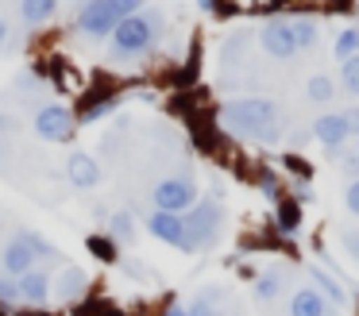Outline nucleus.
I'll return each mask as SVG.
<instances>
[{
    "mask_svg": "<svg viewBox=\"0 0 359 316\" xmlns=\"http://www.w3.org/2000/svg\"><path fill=\"white\" fill-rule=\"evenodd\" d=\"M297 224H302V205L297 200H278V228L297 231Z\"/></svg>",
    "mask_w": 359,
    "mask_h": 316,
    "instance_id": "6ab92c4d",
    "label": "nucleus"
},
{
    "mask_svg": "<svg viewBox=\"0 0 359 316\" xmlns=\"http://www.w3.org/2000/svg\"><path fill=\"white\" fill-rule=\"evenodd\" d=\"M12 301H20V282L16 277H0V305H12Z\"/></svg>",
    "mask_w": 359,
    "mask_h": 316,
    "instance_id": "393cba45",
    "label": "nucleus"
},
{
    "mask_svg": "<svg viewBox=\"0 0 359 316\" xmlns=\"http://www.w3.org/2000/svg\"><path fill=\"white\" fill-rule=\"evenodd\" d=\"M0 316H4V312H0Z\"/></svg>",
    "mask_w": 359,
    "mask_h": 316,
    "instance_id": "c9c22d12",
    "label": "nucleus"
},
{
    "mask_svg": "<svg viewBox=\"0 0 359 316\" xmlns=\"http://www.w3.org/2000/svg\"><path fill=\"white\" fill-rule=\"evenodd\" d=\"M0 131H16V120H8V116H0Z\"/></svg>",
    "mask_w": 359,
    "mask_h": 316,
    "instance_id": "2f4dec72",
    "label": "nucleus"
},
{
    "mask_svg": "<svg viewBox=\"0 0 359 316\" xmlns=\"http://www.w3.org/2000/svg\"><path fill=\"white\" fill-rule=\"evenodd\" d=\"M116 23H120V15L109 8V0H86V4H81V12H78V27L86 31V35H93V39L112 35V31H116Z\"/></svg>",
    "mask_w": 359,
    "mask_h": 316,
    "instance_id": "0eeeda50",
    "label": "nucleus"
},
{
    "mask_svg": "<svg viewBox=\"0 0 359 316\" xmlns=\"http://www.w3.org/2000/svg\"><path fill=\"white\" fill-rule=\"evenodd\" d=\"M259 189H263L271 200H278V177H274L271 170H263V174H259Z\"/></svg>",
    "mask_w": 359,
    "mask_h": 316,
    "instance_id": "bb28decb",
    "label": "nucleus"
},
{
    "mask_svg": "<svg viewBox=\"0 0 359 316\" xmlns=\"http://www.w3.org/2000/svg\"><path fill=\"white\" fill-rule=\"evenodd\" d=\"M282 285H286V277L278 274V270H271V274H263L255 282V293H259V301H274L282 293Z\"/></svg>",
    "mask_w": 359,
    "mask_h": 316,
    "instance_id": "a211bd4d",
    "label": "nucleus"
},
{
    "mask_svg": "<svg viewBox=\"0 0 359 316\" xmlns=\"http://www.w3.org/2000/svg\"><path fill=\"white\" fill-rule=\"evenodd\" d=\"M340 239H344V251H348V254H351V259H355V262H359V235H355V231H344V235H340Z\"/></svg>",
    "mask_w": 359,
    "mask_h": 316,
    "instance_id": "c756f323",
    "label": "nucleus"
},
{
    "mask_svg": "<svg viewBox=\"0 0 359 316\" xmlns=\"http://www.w3.org/2000/svg\"><path fill=\"white\" fill-rule=\"evenodd\" d=\"M55 4H58V0H24V20H27V23L47 20V15L55 12Z\"/></svg>",
    "mask_w": 359,
    "mask_h": 316,
    "instance_id": "412c9836",
    "label": "nucleus"
},
{
    "mask_svg": "<svg viewBox=\"0 0 359 316\" xmlns=\"http://www.w3.org/2000/svg\"><path fill=\"white\" fill-rule=\"evenodd\" d=\"M35 131H39L43 139H50V143H62V139H70V135H74V116H70V108H62V104L39 108V116H35Z\"/></svg>",
    "mask_w": 359,
    "mask_h": 316,
    "instance_id": "6e6552de",
    "label": "nucleus"
},
{
    "mask_svg": "<svg viewBox=\"0 0 359 316\" xmlns=\"http://www.w3.org/2000/svg\"><path fill=\"white\" fill-rule=\"evenodd\" d=\"M197 4H201V8H212V4H217V0H197Z\"/></svg>",
    "mask_w": 359,
    "mask_h": 316,
    "instance_id": "f704fd0d",
    "label": "nucleus"
},
{
    "mask_svg": "<svg viewBox=\"0 0 359 316\" xmlns=\"http://www.w3.org/2000/svg\"><path fill=\"white\" fill-rule=\"evenodd\" d=\"M194 205H197V181H194V174H178V177H166V181L155 185V208H158V212L186 216Z\"/></svg>",
    "mask_w": 359,
    "mask_h": 316,
    "instance_id": "39448f33",
    "label": "nucleus"
},
{
    "mask_svg": "<svg viewBox=\"0 0 359 316\" xmlns=\"http://www.w3.org/2000/svg\"><path fill=\"white\" fill-rule=\"evenodd\" d=\"M340 166H344V177L355 181V177H359V151L355 154H340Z\"/></svg>",
    "mask_w": 359,
    "mask_h": 316,
    "instance_id": "cd10ccee",
    "label": "nucleus"
},
{
    "mask_svg": "<svg viewBox=\"0 0 359 316\" xmlns=\"http://www.w3.org/2000/svg\"><path fill=\"white\" fill-rule=\"evenodd\" d=\"M186 220V251H205L220 239V228H224V205L220 200H197L189 208Z\"/></svg>",
    "mask_w": 359,
    "mask_h": 316,
    "instance_id": "7ed1b4c3",
    "label": "nucleus"
},
{
    "mask_svg": "<svg viewBox=\"0 0 359 316\" xmlns=\"http://www.w3.org/2000/svg\"><path fill=\"white\" fill-rule=\"evenodd\" d=\"M109 8L120 15V20H124V15H135V12H140L143 0H109Z\"/></svg>",
    "mask_w": 359,
    "mask_h": 316,
    "instance_id": "a878e982",
    "label": "nucleus"
},
{
    "mask_svg": "<svg viewBox=\"0 0 359 316\" xmlns=\"http://www.w3.org/2000/svg\"><path fill=\"white\" fill-rule=\"evenodd\" d=\"M166 316H189V312H186V308H182V305H174V308H170V312H166Z\"/></svg>",
    "mask_w": 359,
    "mask_h": 316,
    "instance_id": "473e14b6",
    "label": "nucleus"
},
{
    "mask_svg": "<svg viewBox=\"0 0 359 316\" xmlns=\"http://www.w3.org/2000/svg\"><path fill=\"white\" fill-rule=\"evenodd\" d=\"M86 285H89L86 270L66 266V270H62V277H58V297H62V301H74V297H81V293H86Z\"/></svg>",
    "mask_w": 359,
    "mask_h": 316,
    "instance_id": "4468645a",
    "label": "nucleus"
},
{
    "mask_svg": "<svg viewBox=\"0 0 359 316\" xmlns=\"http://www.w3.org/2000/svg\"><path fill=\"white\" fill-rule=\"evenodd\" d=\"M66 177H70L78 189H93L97 181H101V166H97V158H89V154H70V162H66Z\"/></svg>",
    "mask_w": 359,
    "mask_h": 316,
    "instance_id": "f8f14e48",
    "label": "nucleus"
},
{
    "mask_svg": "<svg viewBox=\"0 0 359 316\" xmlns=\"http://www.w3.org/2000/svg\"><path fill=\"white\" fill-rule=\"evenodd\" d=\"M32 316H35V312H32Z\"/></svg>",
    "mask_w": 359,
    "mask_h": 316,
    "instance_id": "e433bc0d",
    "label": "nucleus"
},
{
    "mask_svg": "<svg viewBox=\"0 0 359 316\" xmlns=\"http://www.w3.org/2000/svg\"><path fill=\"white\" fill-rule=\"evenodd\" d=\"M309 277H313V289H317L320 297L328 293V301H332V305H344V301H348V293H344V285L336 282V277H328L320 266H309Z\"/></svg>",
    "mask_w": 359,
    "mask_h": 316,
    "instance_id": "2eb2a0df",
    "label": "nucleus"
},
{
    "mask_svg": "<svg viewBox=\"0 0 359 316\" xmlns=\"http://www.w3.org/2000/svg\"><path fill=\"white\" fill-rule=\"evenodd\" d=\"M112 235L116 239H128V243H132V235H135V220L128 212H116L112 216Z\"/></svg>",
    "mask_w": 359,
    "mask_h": 316,
    "instance_id": "4be33fe9",
    "label": "nucleus"
},
{
    "mask_svg": "<svg viewBox=\"0 0 359 316\" xmlns=\"http://www.w3.org/2000/svg\"><path fill=\"white\" fill-rule=\"evenodd\" d=\"M20 282V297L32 301V305H43V301L50 297V277L43 274V270H27L24 277H16Z\"/></svg>",
    "mask_w": 359,
    "mask_h": 316,
    "instance_id": "ddd939ff",
    "label": "nucleus"
},
{
    "mask_svg": "<svg viewBox=\"0 0 359 316\" xmlns=\"http://www.w3.org/2000/svg\"><path fill=\"white\" fill-rule=\"evenodd\" d=\"M89 251H93L97 259H104V262H116V247H112L104 235H89Z\"/></svg>",
    "mask_w": 359,
    "mask_h": 316,
    "instance_id": "b1692460",
    "label": "nucleus"
},
{
    "mask_svg": "<svg viewBox=\"0 0 359 316\" xmlns=\"http://www.w3.org/2000/svg\"><path fill=\"white\" fill-rule=\"evenodd\" d=\"M309 131H313V139H320V143H325V151L332 154V158H340V146L351 139V128H348V120H344V112L317 116Z\"/></svg>",
    "mask_w": 359,
    "mask_h": 316,
    "instance_id": "423d86ee",
    "label": "nucleus"
},
{
    "mask_svg": "<svg viewBox=\"0 0 359 316\" xmlns=\"http://www.w3.org/2000/svg\"><path fill=\"white\" fill-rule=\"evenodd\" d=\"M220 123H224L232 135L259 139V143H266V146L282 139V108L266 97L228 100V104L220 108Z\"/></svg>",
    "mask_w": 359,
    "mask_h": 316,
    "instance_id": "f257e3e1",
    "label": "nucleus"
},
{
    "mask_svg": "<svg viewBox=\"0 0 359 316\" xmlns=\"http://www.w3.org/2000/svg\"><path fill=\"white\" fill-rule=\"evenodd\" d=\"M147 228H151V235H155V239H163V243H170V247H178V251H186V220H182V216L158 212V208H155V216L147 220Z\"/></svg>",
    "mask_w": 359,
    "mask_h": 316,
    "instance_id": "9d476101",
    "label": "nucleus"
},
{
    "mask_svg": "<svg viewBox=\"0 0 359 316\" xmlns=\"http://www.w3.org/2000/svg\"><path fill=\"white\" fill-rule=\"evenodd\" d=\"M290 316H336V308H328V297H320L313 285H305L290 297Z\"/></svg>",
    "mask_w": 359,
    "mask_h": 316,
    "instance_id": "9b49d317",
    "label": "nucleus"
},
{
    "mask_svg": "<svg viewBox=\"0 0 359 316\" xmlns=\"http://www.w3.org/2000/svg\"><path fill=\"white\" fill-rule=\"evenodd\" d=\"M344 205H348V212L359 216V177L355 181H348V193H344Z\"/></svg>",
    "mask_w": 359,
    "mask_h": 316,
    "instance_id": "c85d7f7f",
    "label": "nucleus"
},
{
    "mask_svg": "<svg viewBox=\"0 0 359 316\" xmlns=\"http://www.w3.org/2000/svg\"><path fill=\"white\" fill-rule=\"evenodd\" d=\"M163 31V20L158 12H135V15H124L112 31V43H116V58H135V54L151 50Z\"/></svg>",
    "mask_w": 359,
    "mask_h": 316,
    "instance_id": "f03ea898",
    "label": "nucleus"
},
{
    "mask_svg": "<svg viewBox=\"0 0 359 316\" xmlns=\"http://www.w3.org/2000/svg\"><path fill=\"white\" fill-rule=\"evenodd\" d=\"M259 43L271 58H294L297 54V43H294V23L286 20H271L263 31H259Z\"/></svg>",
    "mask_w": 359,
    "mask_h": 316,
    "instance_id": "1a4fd4ad",
    "label": "nucleus"
},
{
    "mask_svg": "<svg viewBox=\"0 0 359 316\" xmlns=\"http://www.w3.org/2000/svg\"><path fill=\"white\" fill-rule=\"evenodd\" d=\"M355 54H359V27H348L336 39V58L348 62V58H355Z\"/></svg>",
    "mask_w": 359,
    "mask_h": 316,
    "instance_id": "aec40b11",
    "label": "nucleus"
},
{
    "mask_svg": "<svg viewBox=\"0 0 359 316\" xmlns=\"http://www.w3.org/2000/svg\"><path fill=\"white\" fill-rule=\"evenodd\" d=\"M317 39H320V27H317V20H309V15H302V20L294 23V43H297V50H313V46H317Z\"/></svg>",
    "mask_w": 359,
    "mask_h": 316,
    "instance_id": "dca6fc26",
    "label": "nucleus"
},
{
    "mask_svg": "<svg viewBox=\"0 0 359 316\" xmlns=\"http://www.w3.org/2000/svg\"><path fill=\"white\" fill-rule=\"evenodd\" d=\"M35 254H55V247L43 243L32 231H20L12 243H4V274L8 277H24L27 270H35Z\"/></svg>",
    "mask_w": 359,
    "mask_h": 316,
    "instance_id": "20e7f679",
    "label": "nucleus"
},
{
    "mask_svg": "<svg viewBox=\"0 0 359 316\" xmlns=\"http://www.w3.org/2000/svg\"><path fill=\"white\" fill-rule=\"evenodd\" d=\"M344 120H348V128H351V135H359V104H351V108H344Z\"/></svg>",
    "mask_w": 359,
    "mask_h": 316,
    "instance_id": "7c9ffc66",
    "label": "nucleus"
},
{
    "mask_svg": "<svg viewBox=\"0 0 359 316\" xmlns=\"http://www.w3.org/2000/svg\"><path fill=\"white\" fill-rule=\"evenodd\" d=\"M4 39H8V23L0 20V43H4Z\"/></svg>",
    "mask_w": 359,
    "mask_h": 316,
    "instance_id": "72a5a7b5",
    "label": "nucleus"
},
{
    "mask_svg": "<svg viewBox=\"0 0 359 316\" xmlns=\"http://www.w3.org/2000/svg\"><path fill=\"white\" fill-rule=\"evenodd\" d=\"M305 92H309L313 104H328V100L336 97V85H332V77H328V74H313L309 85H305Z\"/></svg>",
    "mask_w": 359,
    "mask_h": 316,
    "instance_id": "f3484780",
    "label": "nucleus"
},
{
    "mask_svg": "<svg viewBox=\"0 0 359 316\" xmlns=\"http://www.w3.org/2000/svg\"><path fill=\"white\" fill-rule=\"evenodd\" d=\"M344 89H348L351 97H359V54L344 62Z\"/></svg>",
    "mask_w": 359,
    "mask_h": 316,
    "instance_id": "5701e85b",
    "label": "nucleus"
}]
</instances>
